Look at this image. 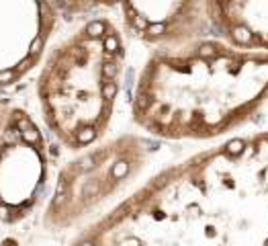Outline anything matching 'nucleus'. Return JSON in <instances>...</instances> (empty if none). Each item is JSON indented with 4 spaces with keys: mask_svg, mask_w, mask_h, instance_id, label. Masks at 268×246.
<instances>
[{
    "mask_svg": "<svg viewBox=\"0 0 268 246\" xmlns=\"http://www.w3.org/2000/svg\"><path fill=\"white\" fill-rule=\"evenodd\" d=\"M129 119L160 144H219L268 111V54L215 37L149 49L129 82Z\"/></svg>",
    "mask_w": 268,
    "mask_h": 246,
    "instance_id": "2",
    "label": "nucleus"
},
{
    "mask_svg": "<svg viewBox=\"0 0 268 246\" xmlns=\"http://www.w3.org/2000/svg\"><path fill=\"white\" fill-rule=\"evenodd\" d=\"M211 37L244 52L268 54V0H205Z\"/></svg>",
    "mask_w": 268,
    "mask_h": 246,
    "instance_id": "8",
    "label": "nucleus"
},
{
    "mask_svg": "<svg viewBox=\"0 0 268 246\" xmlns=\"http://www.w3.org/2000/svg\"><path fill=\"white\" fill-rule=\"evenodd\" d=\"M125 37L149 49L180 47L211 37L205 0L113 2Z\"/></svg>",
    "mask_w": 268,
    "mask_h": 246,
    "instance_id": "7",
    "label": "nucleus"
},
{
    "mask_svg": "<svg viewBox=\"0 0 268 246\" xmlns=\"http://www.w3.org/2000/svg\"><path fill=\"white\" fill-rule=\"evenodd\" d=\"M68 246H268V127L162 164Z\"/></svg>",
    "mask_w": 268,
    "mask_h": 246,
    "instance_id": "1",
    "label": "nucleus"
},
{
    "mask_svg": "<svg viewBox=\"0 0 268 246\" xmlns=\"http://www.w3.org/2000/svg\"><path fill=\"white\" fill-rule=\"evenodd\" d=\"M129 39L113 2H90L70 33L54 39L35 74L37 119L70 154L109 138L127 84Z\"/></svg>",
    "mask_w": 268,
    "mask_h": 246,
    "instance_id": "3",
    "label": "nucleus"
},
{
    "mask_svg": "<svg viewBox=\"0 0 268 246\" xmlns=\"http://www.w3.org/2000/svg\"><path fill=\"white\" fill-rule=\"evenodd\" d=\"M0 246H25L16 236H4V238H0Z\"/></svg>",
    "mask_w": 268,
    "mask_h": 246,
    "instance_id": "10",
    "label": "nucleus"
},
{
    "mask_svg": "<svg viewBox=\"0 0 268 246\" xmlns=\"http://www.w3.org/2000/svg\"><path fill=\"white\" fill-rule=\"evenodd\" d=\"M10 107H12V101H10V98L0 96V131H2V125H4V121H6V115H8Z\"/></svg>",
    "mask_w": 268,
    "mask_h": 246,
    "instance_id": "9",
    "label": "nucleus"
},
{
    "mask_svg": "<svg viewBox=\"0 0 268 246\" xmlns=\"http://www.w3.org/2000/svg\"><path fill=\"white\" fill-rule=\"evenodd\" d=\"M62 14L47 0H0V96L37 74Z\"/></svg>",
    "mask_w": 268,
    "mask_h": 246,
    "instance_id": "6",
    "label": "nucleus"
},
{
    "mask_svg": "<svg viewBox=\"0 0 268 246\" xmlns=\"http://www.w3.org/2000/svg\"><path fill=\"white\" fill-rule=\"evenodd\" d=\"M52 183L47 134L29 109L10 107L0 131V226L14 228L45 205Z\"/></svg>",
    "mask_w": 268,
    "mask_h": 246,
    "instance_id": "5",
    "label": "nucleus"
},
{
    "mask_svg": "<svg viewBox=\"0 0 268 246\" xmlns=\"http://www.w3.org/2000/svg\"><path fill=\"white\" fill-rule=\"evenodd\" d=\"M164 146L137 131H123L74 154L54 178L41 228L52 236H74L103 218L160 168Z\"/></svg>",
    "mask_w": 268,
    "mask_h": 246,
    "instance_id": "4",
    "label": "nucleus"
}]
</instances>
